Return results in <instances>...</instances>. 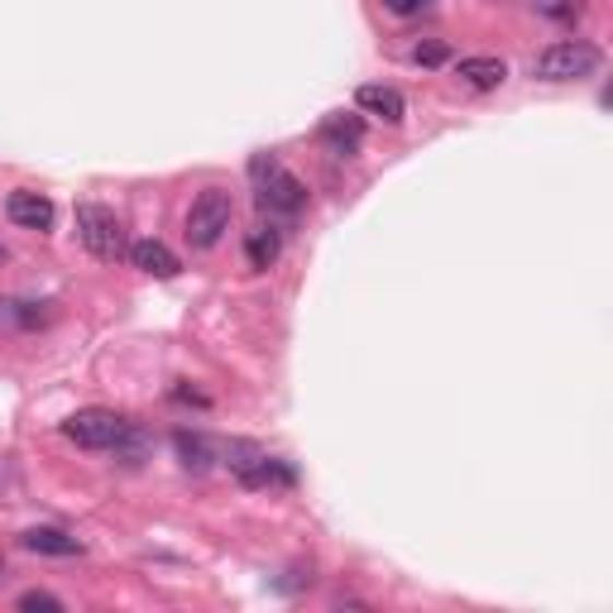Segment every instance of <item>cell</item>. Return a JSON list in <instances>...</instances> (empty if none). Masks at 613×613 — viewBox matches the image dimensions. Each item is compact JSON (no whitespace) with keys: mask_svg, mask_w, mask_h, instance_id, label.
Wrapping results in <instances>:
<instances>
[{"mask_svg":"<svg viewBox=\"0 0 613 613\" xmlns=\"http://www.w3.org/2000/svg\"><path fill=\"white\" fill-rule=\"evenodd\" d=\"M62 436L78 441L82 450H110V456H140L144 450V432L130 417L110 408H82L62 422Z\"/></svg>","mask_w":613,"mask_h":613,"instance_id":"obj_1","label":"cell"},{"mask_svg":"<svg viewBox=\"0 0 613 613\" xmlns=\"http://www.w3.org/2000/svg\"><path fill=\"white\" fill-rule=\"evenodd\" d=\"M249 173H255V182H259L255 202H259V211H264L269 221H297L307 211V187H303V178H293V173H287L279 158L259 154L255 164H249Z\"/></svg>","mask_w":613,"mask_h":613,"instance_id":"obj_2","label":"cell"},{"mask_svg":"<svg viewBox=\"0 0 613 613\" xmlns=\"http://www.w3.org/2000/svg\"><path fill=\"white\" fill-rule=\"evenodd\" d=\"M599 62L604 54L590 44V39H556L552 48H542V54L532 58V78L542 82H585L599 72Z\"/></svg>","mask_w":613,"mask_h":613,"instance_id":"obj_3","label":"cell"},{"mask_svg":"<svg viewBox=\"0 0 613 613\" xmlns=\"http://www.w3.org/2000/svg\"><path fill=\"white\" fill-rule=\"evenodd\" d=\"M231 216H235V202H231L225 187H207V192H197L192 207H187V245L192 249L221 245V235L231 231Z\"/></svg>","mask_w":613,"mask_h":613,"instance_id":"obj_4","label":"cell"},{"mask_svg":"<svg viewBox=\"0 0 613 613\" xmlns=\"http://www.w3.org/2000/svg\"><path fill=\"white\" fill-rule=\"evenodd\" d=\"M78 240L92 249L102 264H116V259L130 255L120 216H116L110 207H96V202H82V207H78Z\"/></svg>","mask_w":613,"mask_h":613,"instance_id":"obj_5","label":"cell"},{"mask_svg":"<svg viewBox=\"0 0 613 613\" xmlns=\"http://www.w3.org/2000/svg\"><path fill=\"white\" fill-rule=\"evenodd\" d=\"M235 480L245 484V490H293L297 484V470L287 465V460H279V456H249L240 470H235Z\"/></svg>","mask_w":613,"mask_h":613,"instance_id":"obj_6","label":"cell"},{"mask_svg":"<svg viewBox=\"0 0 613 613\" xmlns=\"http://www.w3.org/2000/svg\"><path fill=\"white\" fill-rule=\"evenodd\" d=\"M321 144H327L331 154H341V158H355L359 144H365V120L345 116V110H331V116L321 120Z\"/></svg>","mask_w":613,"mask_h":613,"instance_id":"obj_7","label":"cell"},{"mask_svg":"<svg viewBox=\"0 0 613 613\" xmlns=\"http://www.w3.org/2000/svg\"><path fill=\"white\" fill-rule=\"evenodd\" d=\"M355 106L365 110V116H379L384 125H403V116H408V102L393 92V86H384V82H365V86H359Z\"/></svg>","mask_w":613,"mask_h":613,"instance_id":"obj_8","label":"cell"},{"mask_svg":"<svg viewBox=\"0 0 613 613\" xmlns=\"http://www.w3.org/2000/svg\"><path fill=\"white\" fill-rule=\"evenodd\" d=\"M5 216L24 225V231H48V225H54V202H48L44 192H10Z\"/></svg>","mask_w":613,"mask_h":613,"instance_id":"obj_9","label":"cell"},{"mask_svg":"<svg viewBox=\"0 0 613 613\" xmlns=\"http://www.w3.org/2000/svg\"><path fill=\"white\" fill-rule=\"evenodd\" d=\"M130 264L140 269V273H149V279H173L182 264H178V255L164 245V240H134L130 245Z\"/></svg>","mask_w":613,"mask_h":613,"instance_id":"obj_10","label":"cell"},{"mask_svg":"<svg viewBox=\"0 0 613 613\" xmlns=\"http://www.w3.org/2000/svg\"><path fill=\"white\" fill-rule=\"evenodd\" d=\"M456 78L465 82V86H474V92H494V86H504L508 82V62L504 58H460L456 62Z\"/></svg>","mask_w":613,"mask_h":613,"instance_id":"obj_11","label":"cell"},{"mask_svg":"<svg viewBox=\"0 0 613 613\" xmlns=\"http://www.w3.org/2000/svg\"><path fill=\"white\" fill-rule=\"evenodd\" d=\"M279 255H283V231L279 225H255V231H249V240H245V259H249V269H273L279 264Z\"/></svg>","mask_w":613,"mask_h":613,"instance_id":"obj_12","label":"cell"},{"mask_svg":"<svg viewBox=\"0 0 613 613\" xmlns=\"http://www.w3.org/2000/svg\"><path fill=\"white\" fill-rule=\"evenodd\" d=\"M173 450H178V460H182V470H192V474H207L211 465H216V446L207 441L202 432H173Z\"/></svg>","mask_w":613,"mask_h":613,"instance_id":"obj_13","label":"cell"},{"mask_svg":"<svg viewBox=\"0 0 613 613\" xmlns=\"http://www.w3.org/2000/svg\"><path fill=\"white\" fill-rule=\"evenodd\" d=\"M20 542H24V552H39V556H82L86 552L78 537H68L58 528H30Z\"/></svg>","mask_w":613,"mask_h":613,"instance_id":"obj_14","label":"cell"},{"mask_svg":"<svg viewBox=\"0 0 613 613\" xmlns=\"http://www.w3.org/2000/svg\"><path fill=\"white\" fill-rule=\"evenodd\" d=\"M408 58L417 62V68H441V62L450 58V48H446L441 39H432V44H417V48H412Z\"/></svg>","mask_w":613,"mask_h":613,"instance_id":"obj_15","label":"cell"},{"mask_svg":"<svg viewBox=\"0 0 613 613\" xmlns=\"http://www.w3.org/2000/svg\"><path fill=\"white\" fill-rule=\"evenodd\" d=\"M10 317L20 327H39V321H48V311H34V303H10Z\"/></svg>","mask_w":613,"mask_h":613,"instance_id":"obj_16","label":"cell"},{"mask_svg":"<svg viewBox=\"0 0 613 613\" xmlns=\"http://www.w3.org/2000/svg\"><path fill=\"white\" fill-rule=\"evenodd\" d=\"M20 609H62V599L48 590H30V594H20Z\"/></svg>","mask_w":613,"mask_h":613,"instance_id":"obj_17","label":"cell"},{"mask_svg":"<svg viewBox=\"0 0 613 613\" xmlns=\"http://www.w3.org/2000/svg\"><path fill=\"white\" fill-rule=\"evenodd\" d=\"M384 5H389L393 15H422V10H427L432 0H384Z\"/></svg>","mask_w":613,"mask_h":613,"instance_id":"obj_18","label":"cell"},{"mask_svg":"<svg viewBox=\"0 0 613 613\" xmlns=\"http://www.w3.org/2000/svg\"><path fill=\"white\" fill-rule=\"evenodd\" d=\"M5 264H10V249H5V245H0V269H5Z\"/></svg>","mask_w":613,"mask_h":613,"instance_id":"obj_19","label":"cell"},{"mask_svg":"<svg viewBox=\"0 0 613 613\" xmlns=\"http://www.w3.org/2000/svg\"><path fill=\"white\" fill-rule=\"evenodd\" d=\"M0 575H5V556H0Z\"/></svg>","mask_w":613,"mask_h":613,"instance_id":"obj_20","label":"cell"}]
</instances>
